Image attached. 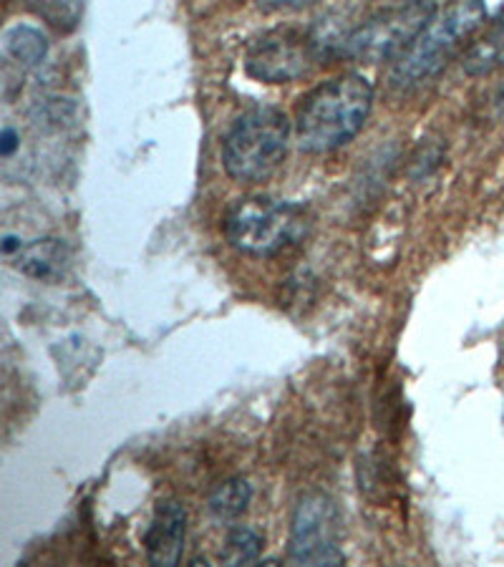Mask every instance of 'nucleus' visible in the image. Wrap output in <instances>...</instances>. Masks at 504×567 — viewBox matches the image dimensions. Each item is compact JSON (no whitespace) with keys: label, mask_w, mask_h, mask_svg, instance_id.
Returning a JSON list of instances; mask_svg holds the SVG:
<instances>
[{"label":"nucleus","mask_w":504,"mask_h":567,"mask_svg":"<svg viewBox=\"0 0 504 567\" xmlns=\"http://www.w3.org/2000/svg\"><path fill=\"white\" fill-rule=\"evenodd\" d=\"M263 555V537L255 533L253 527L237 525L225 537L223 553H219V560L225 565H253L258 563Z\"/></svg>","instance_id":"ddd939ff"},{"label":"nucleus","mask_w":504,"mask_h":567,"mask_svg":"<svg viewBox=\"0 0 504 567\" xmlns=\"http://www.w3.org/2000/svg\"><path fill=\"white\" fill-rule=\"evenodd\" d=\"M436 8L434 0L387 8V11L366 18L361 25L348 31L338 53L359 63L397 61L424 29Z\"/></svg>","instance_id":"39448f33"},{"label":"nucleus","mask_w":504,"mask_h":567,"mask_svg":"<svg viewBox=\"0 0 504 567\" xmlns=\"http://www.w3.org/2000/svg\"><path fill=\"white\" fill-rule=\"evenodd\" d=\"M6 53L13 61L21 63V66H39L43 59L49 56V39L41 29L29 23H18L11 31L6 33L3 39Z\"/></svg>","instance_id":"9b49d317"},{"label":"nucleus","mask_w":504,"mask_h":567,"mask_svg":"<svg viewBox=\"0 0 504 567\" xmlns=\"http://www.w3.org/2000/svg\"><path fill=\"white\" fill-rule=\"evenodd\" d=\"M18 142H21L18 132L11 130V126H6L3 134H0V154H3V157H11V154L18 150Z\"/></svg>","instance_id":"dca6fc26"},{"label":"nucleus","mask_w":504,"mask_h":567,"mask_svg":"<svg viewBox=\"0 0 504 567\" xmlns=\"http://www.w3.org/2000/svg\"><path fill=\"white\" fill-rule=\"evenodd\" d=\"M13 258L18 260V268H21L25 276L49 280L63 270L66 252H63V245L59 240H39L31 245L23 243V248L18 250Z\"/></svg>","instance_id":"1a4fd4ad"},{"label":"nucleus","mask_w":504,"mask_h":567,"mask_svg":"<svg viewBox=\"0 0 504 567\" xmlns=\"http://www.w3.org/2000/svg\"><path fill=\"white\" fill-rule=\"evenodd\" d=\"M21 248H23V240H21V237H16V235H6L3 245H0V250H3L6 258H13V255Z\"/></svg>","instance_id":"f3484780"},{"label":"nucleus","mask_w":504,"mask_h":567,"mask_svg":"<svg viewBox=\"0 0 504 567\" xmlns=\"http://www.w3.org/2000/svg\"><path fill=\"white\" fill-rule=\"evenodd\" d=\"M223 227L233 250L247 258H275L306 240L313 230V215L290 199L243 197L227 209Z\"/></svg>","instance_id":"20e7f679"},{"label":"nucleus","mask_w":504,"mask_h":567,"mask_svg":"<svg viewBox=\"0 0 504 567\" xmlns=\"http://www.w3.org/2000/svg\"><path fill=\"white\" fill-rule=\"evenodd\" d=\"M296 126L282 109L253 104L235 116L223 140V167L240 185L270 179L286 164Z\"/></svg>","instance_id":"7ed1b4c3"},{"label":"nucleus","mask_w":504,"mask_h":567,"mask_svg":"<svg viewBox=\"0 0 504 567\" xmlns=\"http://www.w3.org/2000/svg\"><path fill=\"white\" fill-rule=\"evenodd\" d=\"M399 3H419V0H399Z\"/></svg>","instance_id":"a211bd4d"},{"label":"nucleus","mask_w":504,"mask_h":567,"mask_svg":"<svg viewBox=\"0 0 504 567\" xmlns=\"http://www.w3.org/2000/svg\"><path fill=\"white\" fill-rule=\"evenodd\" d=\"M250 482L243 477L227 480L209 495V512H213V517L219 519V523H233V519L245 515L247 507H250Z\"/></svg>","instance_id":"f8f14e48"},{"label":"nucleus","mask_w":504,"mask_h":567,"mask_svg":"<svg viewBox=\"0 0 504 567\" xmlns=\"http://www.w3.org/2000/svg\"><path fill=\"white\" fill-rule=\"evenodd\" d=\"M255 3L268 13H282V11H300V8L313 6L318 0H255Z\"/></svg>","instance_id":"2eb2a0df"},{"label":"nucleus","mask_w":504,"mask_h":567,"mask_svg":"<svg viewBox=\"0 0 504 567\" xmlns=\"http://www.w3.org/2000/svg\"><path fill=\"white\" fill-rule=\"evenodd\" d=\"M187 539V509L177 499H164L154 509L150 529L144 535L146 557L152 565H179Z\"/></svg>","instance_id":"6e6552de"},{"label":"nucleus","mask_w":504,"mask_h":567,"mask_svg":"<svg viewBox=\"0 0 504 567\" xmlns=\"http://www.w3.org/2000/svg\"><path fill=\"white\" fill-rule=\"evenodd\" d=\"M331 56L316 31L278 29L260 35L245 53V71L263 84H292Z\"/></svg>","instance_id":"423d86ee"},{"label":"nucleus","mask_w":504,"mask_h":567,"mask_svg":"<svg viewBox=\"0 0 504 567\" xmlns=\"http://www.w3.org/2000/svg\"><path fill=\"white\" fill-rule=\"evenodd\" d=\"M373 84L363 73H341L310 89L296 109V142L306 154H328L351 144L369 122Z\"/></svg>","instance_id":"f257e3e1"},{"label":"nucleus","mask_w":504,"mask_h":567,"mask_svg":"<svg viewBox=\"0 0 504 567\" xmlns=\"http://www.w3.org/2000/svg\"><path fill=\"white\" fill-rule=\"evenodd\" d=\"M33 11L56 31H73L81 21L84 0H29Z\"/></svg>","instance_id":"4468645a"},{"label":"nucleus","mask_w":504,"mask_h":567,"mask_svg":"<svg viewBox=\"0 0 504 567\" xmlns=\"http://www.w3.org/2000/svg\"><path fill=\"white\" fill-rule=\"evenodd\" d=\"M288 560L308 567H336L346 563L341 550V515L323 492L300 497L290 519Z\"/></svg>","instance_id":"0eeeda50"},{"label":"nucleus","mask_w":504,"mask_h":567,"mask_svg":"<svg viewBox=\"0 0 504 567\" xmlns=\"http://www.w3.org/2000/svg\"><path fill=\"white\" fill-rule=\"evenodd\" d=\"M504 63V11L500 13L487 33H482L480 41L472 43V49L464 56V71L470 76H484Z\"/></svg>","instance_id":"9d476101"},{"label":"nucleus","mask_w":504,"mask_h":567,"mask_svg":"<svg viewBox=\"0 0 504 567\" xmlns=\"http://www.w3.org/2000/svg\"><path fill=\"white\" fill-rule=\"evenodd\" d=\"M487 23L484 0H449L436 8L409 49L393 61L389 84L397 91H414L436 79L470 45Z\"/></svg>","instance_id":"f03ea898"}]
</instances>
